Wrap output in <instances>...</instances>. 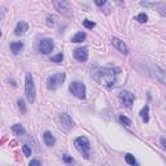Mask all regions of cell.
<instances>
[{
	"instance_id": "3957f363",
	"label": "cell",
	"mask_w": 166,
	"mask_h": 166,
	"mask_svg": "<svg viewBox=\"0 0 166 166\" xmlns=\"http://www.w3.org/2000/svg\"><path fill=\"white\" fill-rule=\"evenodd\" d=\"M74 144L77 147V149L85 156V158H88L90 157V149H91V144H90V141H88V139L86 136H79V138H77L75 141H74Z\"/></svg>"
},
{
	"instance_id": "9a60e30c",
	"label": "cell",
	"mask_w": 166,
	"mask_h": 166,
	"mask_svg": "<svg viewBox=\"0 0 166 166\" xmlns=\"http://www.w3.org/2000/svg\"><path fill=\"white\" fill-rule=\"evenodd\" d=\"M22 48H24V43H22V42H13V43H10V49H12V52L14 55L20 53Z\"/></svg>"
},
{
	"instance_id": "2e32d148",
	"label": "cell",
	"mask_w": 166,
	"mask_h": 166,
	"mask_svg": "<svg viewBox=\"0 0 166 166\" xmlns=\"http://www.w3.org/2000/svg\"><path fill=\"white\" fill-rule=\"evenodd\" d=\"M85 39H86V32L79 31V32H77L73 38H71V42H73V43H81Z\"/></svg>"
},
{
	"instance_id": "4dcf8cb0",
	"label": "cell",
	"mask_w": 166,
	"mask_h": 166,
	"mask_svg": "<svg viewBox=\"0 0 166 166\" xmlns=\"http://www.w3.org/2000/svg\"><path fill=\"white\" fill-rule=\"evenodd\" d=\"M165 14H166V12H165Z\"/></svg>"
},
{
	"instance_id": "ffe728a7",
	"label": "cell",
	"mask_w": 166,
	"mask_h": 166,
	"mask_svg": "<svg viewBox=\"0 0 166 166\" xmlns=\"http://www.w3.org/2000/svg\"><path fill=\"white\" fill-rule=\"evenodd\" d=\"M135 21L140 22V24H144V22L148 21V16L145 13H140V14H138L136 17H135Z\"/></svg>"
},
{
	"instance_id": "e0dca14e",
	"label": "cell",
	"mask_w": 166,
	"mask_h": 166,
	"mask_svg": "<svg viewBox=\"0 0 166 166\" xmlns=\"http://www.w3.org/2000/svg\"><path fill=\"white\" fill-rule=\"evenodd\" d=\"M148 113H149V107L148 105H145V107H143V109L140 110V117H141V119L144 121V122H148L149 121V115H148Z\"/></svg>"
},
{
	"instance_id": "7a4b0ae2",
	"label": "cell",
	"mask_w": 166,
	"mask_h": 166,
	"mask_svg": "<svg viewBox=\"0 0 166 166\" xmlns=\"http://www.w3.org/2000/svg\"><path fill=\"white\" fill-rule=\"evenodd\" d=\"M25 95L27 101L32 104L35 101V95H36V90H35V85H34V78H32L31 73H26L25 77Z\"/></svg>"
},
{
	"instance_id": "603a6c76",
	"label": "cell",
	"mask_w": 166,
	"mask_h": 166,
	"mask_svg": "<svg viewBox=\"0 0 166 166\" xmlns=\"http://www.w3.org/2000/svg\"><path fill=\"white\" fill-rule=\"evenodd\" d=\"M83 26L87 27V29H93L95 27V22L90 20H83Z\"/></svg>"
},
{
	"instance_id": "484cf974",
	"label": "cell",
	"mask_w": 166,
	"mask_h": 166,
	"mask_svg": "<svg viewBox=\"0 0 166 166\" xmlns=\"http://www.w3.org/2000/svg\"><path fill=\"white\" fill-rule=\"evenodd\" d=\"M17 104H18V108H20L21 112H22V113H26V105H25V101H24V100H18Z\"/></svg>"
},
{
	"instance_id": "5bb4252c",
	"label": "cell",
	"mask_w": 166,
	"mask_h": 166,
	"mask_svg": "<svg viewBox=\"0 0 166 166\" xmlns=\"http://www.w3.org/2000/svg\"><path fill=\"white\" fill-rule=\"evenodd\" d=\"M153 70H154V73H156L157 78L166 86V71L162 70V69H160V68H157V66H156V68H153Z\"/></svg>"
},
{
	"instance_id": "7c38bea8",
	"label": "cell",
	"mask_w": 166,
	"mask_h": 166,
	"mask_svg": "<svg viewBox=\"0 0 166 166\" xmlns=\"http://www.w3.org/2000/svg\"><path fill=\"white\" fill-rule=\"evenodd\" d=\"M27 30H29V25H27V22L20 21V22H17V25H16L14 34L16 35H22V34H25Z\"/></svg>"
},
{
	"instance_id": "ac0fdd59",
	"label": "cell",
	"mask_w": 166,
	"mask_h": 166,
	"mask_svg": "<svg viewBox=\"0 0 166 166\" xmlns=\"http://www.w3.org/2000/svg\"><path fill=\"white\" fill-rule=\"evenodd\" d=\"M12 131L16 132V134H18V135H24L25 134V129H24V126L22 125H13L12 126Z\"/></svg>"
},
{
	"instance_id": "d4e9b609",
	"label": "cell",
	"mask_w": 166,
	"mask_h": 166,
	"mask_svg": "<svg viewBox=\"0 0 166 166\" xmlns=\"http://www.w3.org/2000/svg\"><path fill=\"white\" fill-rule=\"evenodd\" d=\"M22 151H24L26 157H30L31 156V149H30L29 145H22Z\"/></svg>"
},
{
	"instance_id": "ba28073f",
	"label": "cell",
	"mask_w": 166,
	"mask_h": 166,
	"mask_svg": "<svg viewBox=\"0 0 166 166\" xmlns=\"http://www.w3.org/2000/svg\"><path fill=\"white\" fill-rule=\"evenodd\" d=\"M119 100H121V103L125 105V107L130 108L132 105V103H134V100H135V96H134V93H131L130 91H121Z\"/></svg>"
},
{
	"instance_id": "d6986e66",
	"label": "cell",
	"mask_w": 166,
	"mask_h": 166,
	"mask_svg": "<svg viewBox=\"0 0 166 166\" xmlns=\"http://www.w3.org/2000/svg\"><path fill=\"white\" fill-rule=\"evenodd\" d=\"M125 160H126V162L129 164V165H131V166H135L136 165V160H135V157L132 156L131 153H127L126 156H125Z\"/></svg>"
},
{
	"instance_id": "5b68a950",
	"label": "cell",
	"mask_w": 166,
	"mask_h": 166,
	"mask_svg": "<svg viewBox=\"0 0 166 166\" xmlns=\"http://www.w3.org/2000/svg\"><path fill=\"white\" fill-rule=\"evenodd\" d=\"M69 90L75 97H78V99H85L86 97V86H85V83L78 82V81L71 82L70 86H69Z\"/></svg>"
},
{
	"instance_id": "f546056e",
	"label": "cell",
	"mask_w": 166,
	"mask_h": 166,
	"mask_svg": "<svg viewBox=\"0 0 166 166\" xmlns=\"http://www.w3.org/2000/svg\"><path fill=\"white\" fill-rule=\"evenodd\" d=\"M161 144H162V147L166 149V139H165V138H162V139H161Z\"/></svg>"
},
{
	"instance_id": "30bf717a",
	"label": "cell",
	"mask_w": 166,
	"mask_h": 166,
	"mask_svg": "<svg viewBox=\"0 0 166 166\" xmlns=\"http://www.w3.org/2000/svg\"><path fill=\"white\" fill-rule=\"evenodd\" d=\"M73 56L75 60H78L79 62H85L87 61L88 58V49L86 47H81V48H77L73 51Z\"/></svg>"
},
{
	"instance_id": "4fadbf2b",
	"label": "cell",
	"mask_w": 166,
	"mask_h": 166,
	"mask_svg": "<svg viewBox=\"0 0 166 166\" xmlns=\"http://www.w3.org/2000/svg\"><path fill=\"white\" fill-rule=\"evenodd\" d=\"M43 140H44V143H46L48 147H52L55 143H56V139H55V136H53L49 131H46V132L43 134Z\"/></svg>"
},
{
	"instance_id": "9c48e42d",
	"label": "cell",
	"mask_w": 166,
	"mask_h": 166,
	"mask_svg": "<svg viewBox=\"0 0 166 166\" xmlns=\"http://www.w3.org/2000/svg\"><path fill=\"white\" fill-rule=\"evenodd\" d=\"M58 121H60V126H61V129H64V130H70L71 127L74 126L73 119H71L70 115L66 114V113H61V114H60Z\"/></svg>"
},
{
	"instance_id": "6da1fadb",
	"label": "cell",
	"mask_w": 166,
	"mask_h": 166,
	"mask_svg": "<svg viewBox=\"0 0 166 166\" xmlns=\"http://www.w3.org/2000/svg\"><path fill=\"white\" fill-rule=\"evenodd\" d=\"M121 73L119 68H105L99 70V79L104 86L108 88H112L115 83H117V78Z\"/></svg>"
},
{
	"instance_id": "8992f818",
	"label": "cell",
	"mask_w": 166,
	"mask_h": 166,
	"mask_svg": "<svg viewBox=\"0 0 166 166\" xmlns=\"http://www.w3.org/2000/svg\"><path fill=\"white\" fill-rule=\"evenodd\" d=\"M52 3H53L55 9L58 13H61L62 16H66V17H71V9L66 0H52Z\"/></svg>"
},
{
	"instance_id": "52a82bcc",
	"label": "cell",
	"mask_w": 166,
	"mask_h": 166,
	"mask_svg": "<svg viewBox=\"0 0 166 166\" xmlns=\"http://www.w3.org/2000/svg\"><path fill=\"white\" fill-rule=\"evenodd\" d=\"M53 47H55L53 40L49 39V38H43V39H40L39 43H38V49L44 55L51 53L53 51Z\"/></svg>"
},
{
	"instance_id": "277c9868",
	"label": "cell",
	"mask_w": 166,
	"mask_h": 166,
	"mask_svg": "<svg viewBox=\"0 0 166 166\" xmlns=\"http://www.w3.org/2000/svg\"><path fill=\"white\" fill-rule=\"evenodd\" d=\"M65 73H55L47 79V88L48 90H56V88L65 81Z\"/></svg>"
},
{
	"instance_id": "cb8c5ba5",
	"label": "cell",
	"mask_w": 166,
	"mask_h": 166,
	"mask_svg": "<svg viewBox=\"0 0 166 166\" xmlns=\"http://www.w3.org/2000/svg\"><path fill=\"white\" fill-rule=\"evenodd\" d=\"M55 24H56V17H55V16H48L47 17V25L48 26H53Z\"/></svg>"
},
{
	"instance_id": "44dd1931",
	"label": "cell",
	"mask_w": 166,
	"mask_h": 166,
	"mask_svg": "<svg viewBox=\"0 0 166 166\" xmlns=\"http://www.w3.org/2000/svg\"><path fill=\"white\" fill-rule=\"evenodd\" d=\"M62 60H64V55L62 53H58V55H56V56H52L51 57V61L52 62H56V64H61Z\"/></svg>"
},
{
	"instance_id": "83f0119b",
	"label": "cell",
	"mask_w": 166,
	"mask_h": 166,
	"mask_svg": "<svg viewBox=\"0 0 166 166\" xmlns=\"http://www.w3.org/2000/svg\"><path fill=\"white\" fill-rule=\"evenodd\" d=\"M40 161H38V160H32V161L30 162V166H40Z\"/></svg>"
},
{
	"instance_id": "7402d4cb",
	"label": "cell",
	"mask_w": 166,
	"mask_h": 166,
	"mask_svg": "<svg viewBox=\"0 0 166 166\" xmlns=\"http://www.w3.org/2000/svg\"><path fill=\"white\" fill-rule=\"evenodd\" d=\"M119 121H121V123L125 125V126H127V127L131 126V119H130V118H127L126 115H123V114H121V115H119Z\"/></svg>"
},
{
	"instance_id": "f1b7e54d",
	"label": "cell",
	"mask_w": 166,
	"mask_h": 166,
	"mask_svg": "<svg viewBox=\"0 0 166 166\" xmlns=\"http://www.w3.org/2000/svg\"><path fill=\"white\" fill-rule=\"evenodd\" d=\"M62 160H64L65 162H73V158L68 157V156H66V154H65V156H62Z\"/></svg>"
},
{
	"instance_id": "4316f807",
	"label": "cell",
	"mask_w": 166,
	"mask_h": 166,
	"mask_svg": "<svg viewBox=\"0 0 166 166\" xmlns=\"http://www.w3.org/2000/svg\"><path fill=\"white\" fill-rule=\"evenodd\" d=\"M105 3H107V0H95V4L97 5V7H103Z\"/></svg>"
},
{
	"instance_id": "8fae6325",
	"label": "cell",
	"mask_w": 166,
	"mask_h": 166,
	"mask_svg": "<svg viewBox=\"0 0 166 166\" xmlns=\"http://www.w3.org/2000/svg\"><path fill=\"white\" fill-rule=\"evenodd\" d=\"M112 44L114 46V48L117 49V51H119L121 53L129 55V48H127V46L125 44V42H122V40L119 39V38H113V39H112Z\"/></svg>"
}]
</instances>
